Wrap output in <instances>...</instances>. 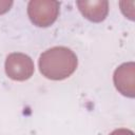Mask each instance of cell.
I'll return each mask as SVG.
<instances>
[{"mask_svg": "<svg viewBox=\"0 0 135 135\" xmlns=\"http://www.w3.org/2000/svg\"><path fill=\"white\" fill-rule=\"evenodd\" d=\"M12 5H13V1H0V15L6 13Z\"/></svg>", "mask_w": 135, "mask_h": 135, "instance_id": "8992f818", "label": "cell"}, {"mask_svg": "<svg viewBox=\"0 0 135 135\" xmlns=\"http://www.w3.org/2000/svg\"><path fill=\"white\" fill-rule=\"evenodd\" d=\"M81 14L92 22H101L109 13V2L105 0H83L77 1Z\"/></svg>", "mask_w": 135, "mask_h": 135, "instance_id": "5b68a950", "label": "cell"}, {"mask_svg": "<svg viewBox=\"0 0 135 135\" xmlns=\"http://www.w3.org/2000/svg\"><path fill=\"white\" fill-rule=\"evenodd\" d=\"M77 56L65 46H54L39 57L40 73L51 80H62L70 77L77 68Z\"/></svg>", "mask_w": 135, "mask_h": 135, "instance_id": "6da1fadb", "label": "cell"}, {"mask_svg": "<svg viewBox=\"0 0 135 135\" xmlns=\"http://www.w3.org/2000/svg\"><path fill=\"white\" fill-rule=\"evenodd\" d=\"M6 75L17 81H24L32 77L34 73V62L30 56L23 53H12L5 60Z\"/></svg>", "mask_w": 135, "mask_h": 135, "instance_id": "3957f363", "label": "cell"}, {"mask_svg": "<svg viewBox=\"0 0 135 135\" xmlns=\"http://www.w3.org/2000/svg\"><path fill=\"white\" fill-rule=\"evenodd\" d=\"M115 88L124 96L133 98L135 96V64L127 62L119 65L114 72Z\"/></svg>", "mask_w": 135, "mask_h": 135, "instance_id": "277c9868", "label": "cell"}, {"mask_svg": "<svg viewBox=\"0 0 135 135\" xmlns=\"http://www.w3.org/2000/svg\"><path fill=\"white\" fill-rule=\"evenodd\" d=\"M60 3L58 1L33 0L28 2L27 15L31 21L40 27H46L53 24L59 14Z\"/></svg>", "mask_w": 135, "mask_h": 135, "instance_id": "7a4b0ae2", "label": "cell"}, {"mask_svg": "<svg viewBox=\"0 0 135 135\" xmlns=\"http://www.w3.org/2000/svg\"><path fill=\"white\" fill-rule=\"evenodd\" d=\"M110 135H134V133L129 129H116Z\"/></svg>", "mask_w": 135, "mask_h": 135, "instance_id": "52a82bcc", "label": "cell"}]
</instances>
